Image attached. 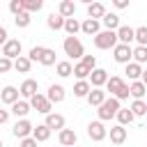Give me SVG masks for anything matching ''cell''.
I'll use <instances>...</instances> for the list:
<instances>
[{"label":"cell","instance_id":"obj_44","mask_svg":"<svg viewBox=\"0 0 147 147\" xmlns=\"http://www.w3.org/2000/svg\"><path fill=\"white\" fill-rule=\"evenodd\" d=\"M129 96H131V90H129V83H126V85H124V87H122V90L117 92V96H115V99L124 101V99H129Z\"/></svg>","mask_w":147,"mask_h":147},{"label":"cell","instance_id":"obj_36","mask_svg":"<svg viewBox=\"0 0 147 147\" xmlns=\"http://www.w3.org/2000/svg\"><path fill=\"white\" fill-rule=\"evenodd\" d=\"M44 7V0H23V9L28 11V14H32V11H39Z\"/></svg>","mask_w":147,"mask_h":147},{"label":"cell","instance_id":"obj_5","mask_svg":"<svg viewBox=\"0 0 147 147\" xmlns=\"http://www.w3.org/2000/svg\"><path fill=\"white\" fill-rule=\"evenodd\" d=\"M30 106H32L37 113H41V115H51V113H53V103H51V101H48V96H46V94H41V92H39V94H34V96L30 99Z\"/></svg>","mask_w":147,"mask_h":147},{"label":"cell","instance_id":"obj_23","mask_svg":"<svg viewBox=\"0 0 147 147\" xmlns=\"http://www.w3.org/2000/svg\"><path fill=\"white\" fill-rule=\"evenodd\" d=\"M101 23H103V28H106V30H113V32H117V30L122 28L119 16H117V14H113V11H108V14L103 16V21H101Z\"/></svg>","mask_w":147,"mask_h":147},{"label":"cell","instance_id":"obj_43","mask_svg":"<svg viewBox=\"0 0 147 147\" xmlns=\"http://www.w3.org/2000/svg\"><path fill=\"white\" fill-rule=\"evenodd\" d=\"M9 69H14V60H9V57H0V71L7 74Z\"/></svg>","mask_w":147,"mask_h":147},{"label":"cell","instance_id":"obj_3","mask_svg":"<svg viewBox=\"0 0 147 147\" xmlns=\"http://www.w3.org/2000/svg\"><path fill=\"white\" fill-rule=\"evenodd\" d=\"M62 48H64V53L71 60H83L85 57V48H83V44H80L78 37H67L64 44H62Z\"/></svg>","mask_w":147,"mask_h":147},{"label":"cell","instance_id":"obj_34","mask_svg":"<svg viewBox=\"0 0 147 147\" xmlns=\"http://www.w3.org/2000/svg\"><path fill=\"white\" fill-rule=\"evenodd\" d=\"M133 62L147 64V46H136L133 48Z\"/></svg>","mask_w":147,"mask_h":147},{"label":"cell","instance_id":"obj_10","mask_svg":"<svg viewBox=\"0 0 147 147\" xmlns=\"http://www.w3.org/2000/svg\"><path fill=\"white\" fill-rule=\"evenodd\" d=\"M18 96H21V90H16L14 85H5L2 92H0V99H2V103H7V106H14L16 101H21Z\"/></svg>","mask_w":147,"mask_h":147},{"label":"cell","instance_id":"obj_18","mask_svg":"<svg viewBox=\"0 0 147 147\" xmlns=\"http://www.w3.org/2000/svg\"><path fill=\"white\" fill-rule=\"evenodd\" d=\"M124 74L129 76V80H131V83H136V80H140V78H142L145 69H142V64H138V62H131V64H126Z\"/></svg>","mask_w":147,"mask_h":147},{"label":"cell","instance_id":"obj_46","mask_svg":"<svg viewBox=\"0 0 147 147\" xmlns=\"http://www.w3.org/2000/svg\"><path fill=\"white\" fill-rule=\"evenodd\" d=\"M7 41H9V37H7V28H0V44L5 46Z\"/></svg>","mask_w":147,"mask_h":147},{"label":"cell","instance_id":"obj_40","mask_svg":"<svg viewBox=\"0 0 147 147\" xmlns=\"http://www.w3.org/2000/svg\"><path fill=\"white\" fill-rule=\"evenodd\" d=\"M136 41H138V46H147V25L136 28Z\"/></svg>","mask_w":147,"mask_h":147},{"label":"cell","instance_id":"obj_8","mask_svg":"<svg viewBox=\"0 0 147 147\" xmlns=\"http://www.w3.org/2000/svg\"><path fill=\"white\" fill-rule=\"evenodd\" d=\"M21 51H23L21 41H18V39H9V41L2 46V57H9V60H18V57H21Z\"/></svg>","mask_w":147,"mask_h":147},{"label":"cell","instance_id":"obj_19","mask_svg":"<svg viewBox=\"0 0 147 147\" xmlns=\"http://www.w3.org/2000/svg\"><path fill=\"white\" fill-rule=\"evenodd\" d=\"M90 92H92V83L90 80H78L74 85V96H78V99H87Z\"/></svg>","mask_w":147,"mask_h":147},{"label":"cell","instance_id":"obj_2","mask_svg":"<svg viewBox=\"0 0 147 147\" xmlns=\"http://www.w3.org/2000/svg\"><path fill=\"white\" fill-rule=\"evenodd\" d=\"M117 44H119V39H117V32H113V30H101V32L94 37V46H96L99 51L115 48Z\"/></svg>","mask_w":147,"mask_h":147},{"label":"cell","instance_id":"obj_6","mask_svg":"<svg viewBox=\"0 0 147 147\" xmlns=\"http://www.w3.org/2000/svg\"><path fill=\"white\" fill-rule=\"evenodd\" d=\"M87 136H90V140L101 142V140H106L108 129L103 126V122H101V119H96V122H90V124H87Z\"/></svg>","mask_w":147,"mask_h":147},{"label":"cell","instance_id":"obj_24","mask_svg":"<svg viewBox=\"0 0 147 147\" xmlns=\"http://www.w3.org/2000/svg\"><path fill=\"white\" fill-rule=\"evenodd\" d=\"M57 14L64 16V18H74V14H76V5H74V0H62L60 7H57Z\"/></svg>","mask_w":147,"mask_h":147},{"label":"cell","instance_id":"obj_22","mask_svg":"<svg viewBox=\"0 0 147 147\" xmlns=\"http://www.w3.org/2000/svg\"><path fill=\"white\" fill-rule=\"evenodd\" d=\"M64 23H67V18L60 16V14H55V11L48 14V18H46V25H48L51 30H55V32H57V30H64Z\"/></svg>","mask_w":147,"mask_h":147},{"label":"cell","instance_id":"obj_26","mask_svg":"<svg viewBox=\"0 0 147 147\" xmlns=\"http://www.w3.org/2000/svg\"><path fill=\"white\" fill-rule=\"evenodd\" d=\"M124 85H126V83H124V78H122V76H110V80H108L106 90L110 92V96H117V92H119Z\"/></svg>","mask_w":147,"mask_h":147},{"label":"cell","instance_id":"obj_33","mask_svg":"<svg viewBox=\"0 0 147 147\" xmlns=\"http://www.w3.org/2000/svg\"><path fill=\"white\" fill-rule=\"evenodd\" d=\"M136 119V115H133V110L131 108H122L119 113H117V122L122 124V126H126V124H131Z\"/></svg>","mask_w":147,"mask_h":147},{"label":"cell","instance_id":"obj_1","mask_svg":"<svg viewBox=\"0 0 147 147\" xmlns=\"http://www.w3.org/2000/svg\"><path fill=\"white\" fill-rule=\"evenodd\" d=\"M119 110H122V106H119V99H115V96H108V99H106V103H103V106H99L96 115H99V119H101V122H108V119L117 117V113H119Z\"/></svg>","mask_w":147,"mask_h":147},{"label":"cell","instance_id":"obj_13","mask_svg":"<svg viewBox=\"0 0 147 147\" xmlns=\"http://www.w3.org/2000/svg\"><path fill=\"white\" fill-rule=\"evenodd\" d=\"M108 80H110V76H108V71L106 69H94L92 71V76H90V83H92V87H103V85H108Z\"/></svg>","mask_w":147,"mask_h":147},{"label":"cell","instance_id":"obj_35","mask_svg":"<svg viewBox=\"0 0 147 147\" xmlns=\"http://www.w3.org/2000/svg\"><path fill=\"white\" fill-rule=\"evenodd\" d=\"M131 110H133V115H136V117H142V115H147V101H145V99H140V101H133V103H131Z\"/></svg>","mask_w":147,"mask_h":147},{"label":"cell","instance_id":"obj_11","mask_svg":"<svg viewBox=\"0 0 147 147\" xmlns=\"http://www.w3.org/2000/svg\"><path fill=\"white\" fill-rule=\"evenodd\" d=\"M51 131H64V115H60V113H51V115H46V122H44Z\"/></svg>","mask_w":147,"mask_h":147},{"label":"cell","instance_id":"obj_25","mask_svg":"<svg viewBox=\"0 0 147 147\" xmlns=\"http://www.w3.org/2000/svg\"><path fill=\"white\" fill-rule=\"evenodd\" d=\"M83 32H85V34H92V37H96V34L101 32V21L85 18V21H83Z\"/></svg>","mask_w":147,"mask_h":147},{"label":"cell","instance_id":"obj_42","mask_svg":"<svg viewBox=\"0 0 147 147\" xmlns=\"http://www.w3.org/2000/svg\"><path fill=\"white\" fill-rule=\"evenodd\" d=\"M80 62H83V64H85L90 71H94V69H96V57H94V55H85Z\"/></svg>","mask_w":147,"mask_h":147},{"label":"cell","instance_id":"obj_17","mask_svg":"<svg viewBox=\"0 0 147 147\" xmlns=\"http://www.w3.org/2000/svg\"><path fill=\"white\" fill-rule=\"evenodd\" d=\"M117 39H119V44L131 46V41H136V30L129 28V25H122V28L117 30Z\"/></svg>","mask_w":147,"mask_h":147},{"label":"cell","instance_id":"obj_15","mask_svg":"<svg viewBox=\"0 0 147 147\" xmlns=\"http://www.w3.org/2000/svg\"><path fill=\"white\" fill-rule=\"evenodd\" d=\"M46 96H48V101H51V103H62V101H64V96H67V92H64V87H62V85H51V87H48V92H46Z\"/></svg>","mask_w":147,"mask_h":147},{"label":"cell","instance_id":"obj_31","mask_svg":"<svg viewBox=\"0 0 147 147\" xmlns=\"http://www.w3.org/2000/svg\"><path fill=\"white\" fill-rule=\"evenodd\" d=\"M64 32H67L69 37H76V32H83V23H78L76 18H67V23H64Z\"/></svg>","mask_w":147,"mask_h":147},{"label":"cell","instance_id":"obj_29","mask_svg":"<svg viewBox=\"0 0 147 147\" xmlns=\"http://www.w3.org/2000/svg\"><path fill=\"white\" fill-rule=\"evenodd\" d=\"M51 133H53V131H51L46 124H37V126H34V133H32V138H34L37 142H46V140L51 138Z\"/></svg>","mask_w":147,"mask_h":147},{"label":"cell","instance_id":"obj_30","mask_svg":"<svg viewBox=\"0 0 147 147\" xmlns=\"http://www.w3.org/2000/svg\"><path fill=\"white\" fill-rule=\"evenodd\" d=\"M55 71H57V76H60V78H67V76H71V74H74V64H71L69 60H60V62L55 64Z\"/></svg>","mask_w":147,"mask_h":147},{"label":"cell","instance_id":"obj_27","mask_svg":"<svg viewBox=\"0 0 147 147\" xmlns=\"http://www.w3.org/2000/svg\"><path fill=\"white\" fill-rule=\"evenodd\" d=\"M30 101H25V99H21V101H16L14 106H11V113L16 115V117H21V119H25V115L30 113Z\"/></svg>","mask_w":147,"mask_h":147},{"label":"cell","instance_id":"obj_7","mask_svg":"<svg viewBox=\"0 0 147 147\" xmlns=\"http://www.w3.org/2000/svg\"><path fill=\"white\" fill-rule=\"evenodd\" d=\"M11 133H14L16 138L25 140V138H30V136L34 133V126H32V122H30V119H18V122L14 124V129H11Z\"/></svg>","mask_w":147,"mask_h":147},{"label":"cell","instance_id":"obj_48","mask_svg":"<svg viewBox=\"0 0 147 147\" xmlns=\"http://www.w3.org/2000/svg\"><path fill=\"white\" fill-rule=\"evenodd\" d=\"M115 7L117 9H126L129 7V0H115Z\"/></svg>","mask_w":147,"mask_h":147},{"label":"cell","instance_id":"obj_49","mask_svg":"<svg viewBox=\"0 0 147 147\" xmlns=\"http://www.w3.org/2000/svg\"><path fill=\"white\" fill-rule=\"evenodd\" d=\"M140 80H142V83L147 85V69H145V74H142V78H140Z\"/></svg>","mask_w":147,"mask_h":147},{"label":"cell","instance_id":"obj_16","mask_svg":"<svg viewBox=\"0 0 147 147\" xmlns=\"http://www.w3.org/2000/svg\"><path fill=\"white\" fill-rule=\"evenodd\" d=\"M106 99H108V96H106L103 87H92V92H90V96H87V103L99 108V106H103V103H106Z\"/></svg>","mask_w":147,"mask_h":147},{"label":"cell","instance_id":"obj_37","mask_svg":"<svg viewBox=\"0 0 147 147\" xmlns=\"http://www.w3.org/2000/svg\"><path fill=\"white\" fill-rule=\"evenodd\" d=\"M44 53H46V48H44V46H32V48H30V53H28V57H30L32 62H41Z\"/></svg>","mask_w":147,"mask_h":147},{"label":"cell","instance_id":"obj_39","mask_svg":"<svg viewBox=\"0 0 147 147\" xmlns=\"http://www.w3.org/2000/svg\"><path fill=\"white\" fill-rule=\"evenodd\" d=\"M41 64H44V67H53V64H57V60H55V51H53V48H46V53H44V57H41Z\"/></svg>","mask_w":147,"mask_h":147},{"label":"cell","instance_id":"obj_21","mask_svg":"<svg viewBox=\"0 0 147 147\" xmlns=\"http://www.w3.org/2000/svg\"><path fill=\"white\" fill-rule=\"evenodd\" d=\"M129 90H131V96H133V101H140V99H145V96H147V85H145L142 80H136V83H131V85H129Z\"/></svg>","mask_w":147,"mask_h":147},{"label":"cell","instance_id":"obj_41","mask_svg":"<svg viewBox=\"0 0 147 147\" xmlns=\"http://www.w3.org/2000/svg\"><path fill=\"white\" fill-rule=\"evenodd\" d=\"M9 11H11L14 16H18L21 11H25V9H23V0H11V2H9Z\"/></svg>","mask_w":147,"mask_h":147},{"label":"cell","instance_id":"obj_38","mask_svg":"<svg viewBox=\"0 0 147 147\" xmlns=\"http://www.w3.org/2000/svg\"><path fill=\"white\" fill-rule=\"evenodd\" d=\"M30 21H32V16H30L28 11H21L18 16H14V23H16L18 28H28V25H30Z\"/></svg>","mask_w":147,"mask_h":147},{"label":"cell","instance_id":"obj_20","mask_svg":"<svg viewBox=\"0 0 147 147\" xmlns=\"http://www.w3.org/2000/svg\"><path fill=\"white\" fill-rule=\"evenodd\" d=\"M108 133H110V142H113V145H122V142L126 140V126H122V124L113 126Z\"/></svg>","mask_w":147,"mask_h":147},{"label":"cell","instance_id":"obj_4","mask_svg":"<svg viewBox=\"0 0 147 147\" xmlns=\"http://www.w3.org/2000/svg\"><path fill=\"white\" fill-rule=\"evenodd\" d=\"M113 57H115V62L117 64H131L133 62V48L131 46H126V44H117L115 48H113Z\"/></svg>","mask_w":147,"mask_h":147},{"label":"cell","instance_id":"obj_45","mask_svg":"<svg viewBox=\"0 0 147 147\" xmlns=\"http://www.w3.org/2000/svg\"><path fill=\"white\" fill-rule=\"evenodd\" d=\"M21 147H37V140L30 136V138H25V140H21Z\"/></svg>","mask_w":147,"mask_h":147},{"label":"cell","instance_id":"obj_14","mask_svg":"<svg viewBox=\"0 0 147 147\" xmlns=\"http://www.w3.org/2000/svg\"><path fill=\"white\" fill-rule=\"evenodd\" d=\"M57 140H60V147H74L76 140H78V136H76L74 129H64V131L57 133Z\"/></svg>","mask_w":147,"mask_h":147},{"label":"cell","instance_id":"obj_12","mask_svg":"<svg viewBox=\"0 0 147 147\" xmlns=\"http://www.w3.org/2000/svg\"><path fill=\"white\" fill-rule=\"evenodd\" d=\"M106 5L103 2H90L87 5V18H94V21H103L106 16Z\"/></svg>","mask_w":147,"mask_h":147},{"label":"cell","instance_id":"obj_50","mask_svg":"<svg viewBox=\"0 0 147 147\" xmlns=\"http://www.w3.org/2000/svg\"><path fill=\"white\" fill-rule=\"evenodd\" d=\"M145 101H147V96H145Z\"/></svg>","mask_w":147,"mask_h":147},{"label":"cell","instance_id":"obj_9","mask_svg":"<svg viewBox=\"0 0 147 147\" xmlns=\"http://www.w3.org/2000/svg\"><path fill=\"white\" fill-rule=\"evenodd\" d=\"M18 90H21V96L30 101L34 94H39V83H37L34 78H25V80L21 83V87H18Z\"/></svg>","mask_w":147,"mask_h":147},{"label":"cell","instance_id":"obj_28","mask_svg":"<svg viewBox=\"0 0 147 147\" xmlns=\"http://www.w3.org/2000/svg\"><path fill=\"white\" fill-rule=\"evenodd\" d=\"M14 69H16L18 74H30V69H32V60H30L28 55H21L18 60H14Z\"/></svg>","mask_w":147,"mask_h":147},{"label":"cell","instance_id":"obj_47","mask_svg":"<svg viewBox=\"0 0 147 147\" xmlns=\"http://www.w3.org/2000/svg\"><path fill=\"white\" fill-rule=\"evenodd\" d=\"M9 122V110H0V124H7Z\"/></svg>","mask_w":147,"mask_h":147},{"label":"cell","instance_id":"obj_32","mask_svg":"<svg viewBox=\"0 0 147 147\" xmlns=\"http://www.w3.org/2000/svg\"><path fill=\"white\" fill-rule=\"evenodd\" d=\"M74 76H76L78 80H87V78L92 76V71H90L83 62H76V64H74Z\"/></svg>","mask_w":147,"mask_h":147}]
</instances>
